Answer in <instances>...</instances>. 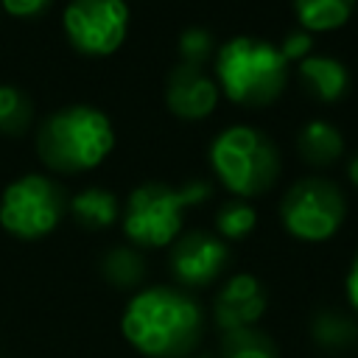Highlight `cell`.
<instances>
[{"label":"cell","instance_id":"ffe728a7","mask_svg":"<svg viewBox=\"0 0 358 358\" xmlns=\"http://www.w3.org/2000/svg\"><path fill=\"white\" fill-rule=\"evenodd\" d=\"M255 227H257V213L243 199H232L221 204L215 213V232L221 241H243L252 235Z\"/></svg>","mask_w":358,"mask_h":358},{"label":"cell","instance_id":"52a82bcc","mask_svg":"<svg viewBox=\"0 0 358 358\" xmlns=\"http://www.w3.org/2000/svg\"><path fill=\"white\" fill-rule=\"evenodd\" d=\"M280 218L285 232L296 241L322 243L341 229L347 218V199L333 179L305 176L285 190L280 201Z\"/></svg>","mask_w":358,"mask_h":358},{"label":"cell","instance_id":"8992f818","mask_svg":"<svg viewBox=\"0 0 358 358\" xmlns=\"http://www.w3.org/2000/svg\"><path fill=\"white\" fill-rule=\"evenodd\" d=\"M67 190L45 173H22L0 193V227L20 241L50 235L67 215Z\"/></svg>","mask_w":358,"mask_h":358},{"label":"cell","instance_id":"7c38bea8","mask_svg":"<svg viewBox=\"0 0 358 358\" xmlns=\"http://www.w3.org/2000/svg\"><path fill=\"white\" fill-rule=\"evenodd\" d=\"M299 87L316 103H338L350 92V70L333 56H305L296 64Z\"/></svg>","mask_w":358,"mask_h":358},{"label":"cell","instance_id":"d4e9b609","mask_svg":"<svg viewBox=\"0 0 358 358\" xmlns=\"http://www.w3.org/2000/svg\"><path fill=\"white\" fill-rule=\"evenodd\" d=\"M347 176H350V182L358 187V154L350 157V162H347Z\"/></svg>","mask_w":358,"mask_h":358},{"label":"cell","instance_id":"5bb4252c","mask_svg":"<svg viewBox=\"0 0 358 358\" xmlns=\"http://www.w3.org/2000/svg\"><path fill=\"white\" fill-rule=\"evenodd\" d=\"M296 151L299 157L313 165V168H324V165H333L341 154H344V137L341 131L327 123V120H308L299 134H296Z\"/></svg>","mask_w":358,"mask_h":358},{"label":"cell","instance_id":"6da1fadb","mask_svg":"<svg viewBox=\"0 0 358 358\" xmlns=\"http://www.w3.org/2000/svg\"><path fill=\"white\" fill-rule=\"evenodd\" d=\"M120 330L140 355L185 358L201 338L204 313L187 291L173 285H148L129 299L120 316Z\"/></svg>","mask_w":358,"mask_h":358},{"label":"cell","instance_id":"7a4b0ae2","mask_svg":"<svg viewBox=\"0 0 358 358\" xmlns=\"http://www.w3.org/2000/svg\"><path fill=\"white\" fill-rule=\"evenodd\" d=\"M115 148V129L106 112L90 103H70L36 126V154L53 173H87Z\"/></svg>","mask_w":358,"mask_h":358},{"label":"cell","instance_id":"9c48e42d","mask_svg":"<svg viewBox=\"0 0 358 358\" xmlns=\"http://www.w3.org/2000/svg\"><path fill=\"white\" fill-rule=\"evenodd\" d=\"M229 263V246L204 229H187L171 243L168 268L185 288H204L221 277Z\"/></svg>","mask_w":358,"mask_h":358},{"label":"cell","instance_id":"484cf974","mask_svg":"<svg viewBox=\"0 0 358 358\" xmlns=\"http://www.w3.org/2000/svg\"><path fill=\"white\" fill-rule=\"evenodd\" d=\"M199 358H207V355H199Z\"/></svg>","mask_w":358,"mask_h":358},{"label":"cell","instance_id":"ac0fdd59","mask_svg":"<svg viewBox=\"0 0 358 358\" xmlns=\"http://www.w3.org/2000/svg\"><path fill=\"white\" fill-rule=\"evenodd\" d=\"M221 358H280V350L268 333L257 327H238L224 333Z\"/></svg>","mask_w":358,"mask_h":358},{"label":"cell","instance_id":"44dd1931","mask_svg":"<svg viewBox=\"0 0 358 358\" xmlns=\"http://www.w3.org/2000/svg\"><path fill=\"white\" fill-rule=\"evenodd\" d=\"M215 36L210 28L204 25H187L182 34H179V56L185 64H196V67H204L213 56H215Z\"/></svg>","mask_w":358,"mask_h":358},{"label":"cell","instance_id":"4fadbf2b","mask_svg":"<svg viewBox=\"0 0 358 358\" xmlns=\"http://www.w3.org/2000/svg\"><path fill=\"white\" fill-rule=\"evenodd\" d=\"M67 213L81 229H106L120 218V199L106 187H84L70 199Z\"/></svg>","mask_w":358,"mask_h":358},{"label":"cell","instance_id":"ba28073f","mask_svg":"<svg viewBox=\"0 0 358 358\" xmlns=\"http://www.w3.org/2000/svg\"><path fill=\"white\" fill-rule=\"evenodd\" d=\"M70 48L90 59L112 56L129 34L126 0H70L62 11Z\"/></svg>","mask_w":358,"mask_h":358},{"label":"cell","instance_id":"cb8c5ba5","mask_svg":"<svg viewBox=\"0 0 358 358\" xmlns=\"http://www.w3.org/2000/svg\"><path fill=\"white\" fill-rule=\"evenodd\" d=\"M344 291H347V299H350V305L358 310V252H355V257H352V266H350V271H347V280H344Z\"/></svg>","mask_w":358,"mask_h":358},{"label":"cell","instance_id":"8fae6325","mask_svg":"<svg viewBox=\"0 0 358 358\" xmlns=\"http://www.w3.org/2000/svg\"><path fill=\"white\" fill-rule=\"evenodd\" d=\"M263 313H266V288L255 274L246 271L232 274L221 285L213 302V319L224 333L238 327H252Z\"/></svg>","mask_w":358,"mask_h":358},{"label":"cell","instance_id":"d6986e66","mask_svg":"<svg viewBox=\"0 0 358 358\" xmlns=\"http://www.w3.org/2000/svg\"><path fill=\"white\" fill-rule=\"evenodd\" d=\"M34 123V101L14 84H0V134L20 137Z\"/></svg>","mask_w":358,"mask_h":358},{"label":"cell","instance_id":"2e32d148","mask_svg":"<svg viewBox=\"0 0 358 358\" xmlns=\"http://www.w3.org/2000/svg\"><path fill=\"white\" fill-rule=\"evenodd\" d=\"M358 0H294V17L302 31H336L355 14Z\"/></svg>","mask_w":358,"mask_h":358},{"label":"cell","instance_id":"3957f363","mask_svg":"<svg viewBox=\"0 0 358 358\" xmlns=\"http://www.w3.org/2000/svg\"><path fill=\"white\" fill-rule=\"evenodd\" d=\"M213 59L218 90L238 106H271L288 84L291 64L282 59L280 48L266 39L232 36L224 45H218Z\"/></svg>","mask_w":358,"mask_h":358},{"label":"cell","instance_id":"9a60e30c","mask_svg":"<svg viewBox=\"0 0 358 358\" xmlns=\"http://www.w3.org/2000/svg\"><path fill=\"white\" fill-rule=\"evenodd\" d=\"M101 274L112 288L131 291V288L143 285V280L148 274V263H145L143 252L134 246H112L101 257Z\"/></svg>","mask_w":358,"mask_h":358},{"label":"cell","instance_id":"5b68a950","mask_svg":"<svg viewBox=\"0 0 358 358\" xmlns=\"http://www.w3.org/2000/svg\"><path fill=\"white\" fill-rule=\"evenodd\" d=\"M207 182H185L173 187L168 182L137 185L123 207V232L140 249H162L182 235L185 210L201 204L210 196Z\"/></svg>","mask_w":358,"mask_h":358},{"label":"cell","instance_id":"603a6c76","mask_svg":"<svg viewBox=\"0 0 358 358\" xmlns=\"http://www.w3.org/2000/svg\"><path fill=\"white\" fill-rule=\"evenodd\" d=\"M53 0H0V8L11 17L20 20H31V17H42L50 8Z\"/></svg>","mask_w":358,"mask_h":358},{"label":"cell","instance_id":"30bf717a","mask_svg":"<svg viewBox=\"0 0 358 358\" xmlns=\"http://www.w3.org/2000/svg\"><path fill=\"white\" fill-rule=\"evenodd\" d=\"M218 84L204 67L179 62L165 78V106L179 120H204L218 106Z\"/></svg>","mask_w":358,"mask_h":358},{"label":"cell","instance_id":"277c9868","mask_svg":"<svg viewBox=\"0 0 358 358\" xmlns=\"http://www.w3.org/2000/svg\"><path fill=\"white\" fill-rule=\"evenodd\" d=\"M207 157L218 182L243 201L266 196L282 171L280 148L255 126H227L213 137Z\"/></svg>","mask_w":358,"mask_h":358},{"label":"cell","instance_id":"7402d4cb","mask_svg":"<svg viewBox=\"0 0 358 358\" xmlns=\"http://www.w3.org/2000/svg\"><path fill=\"white\" fill-rule=\"evenodd\" d=\"M277 48H280V53H282V59H285L288 64H299L305 56H310V50H313V36H310L308 31L296 28V31H288Z\"/></svg>","mask_w":358,"mask_h":358},{"label":"cell","instance_id":"e0dca14e","mask_svg":"<svg viewBox=\"0 0 358 358\" xmlns=\"http://www.w3.org/2000/svg\"><path fill=\"white\" fill-rule=\"evenodd\" d=\"M310 336L324 352H347L358 344V322L338 310H319L310 322Z\"/></svg>","mask_w":358,"mask_h":358}]
</instances>
